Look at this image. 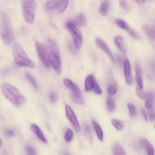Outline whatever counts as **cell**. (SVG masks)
<instances>
[{"label": "cell", "mask_w": 155, "mask_h": 155, "mask_svg": "<svg viewBox=\"0 0 155 155\" xmlns=\"http://www.w3.org/2000/svg\"><path fill=\"white\" fill-rule=\"evenodd\" d=\"M25 149L28 154L30 155L36 154V150L32 146L28 145L26 146Z\"/></svg>", "instance_id": "32"}, {"label": "cell", "mask_w": 155, "mask_h": 155, "mask_svg": "<svg viewBox=\"0 0 155 155\" xmlns=\"http://www.w3.org/2000/svg\"><path fill=\"white\" fill-rule=\"evenodd\" d=\"M25 75L26 78L32 84L33 86L36 89H37L38 87L37 83L32 75L28 72H26L25 73Z\"/></svg>", "instance_id": "26"}, {"label": "cell", "mask_w": 155, "mask_h": 155, "mask_svg": "<svg viewBox=\"0 0 155 155\" xmlns=\"http://www.w3.org/2000/svg\"><path fill=\"white\" fill-rule=\"evenodd\" d=\"M84 129L85 131L87 134H88L90 132V128L89 125L87 124H84Z\"/></svg>", "instance_id": "41"}, {"label": "cell", "mask_w": 155, "mask_h": 155, "mask_svg": "<svg viewBox=\"0 0 155 155\" xmlns=\"http://www.w3.org/2000/svg\"><path fill=\"white\" fill-rule=\"evenodd\" d=\"M70 97L74 102L77 104H81L83 103V99L80 90L77 91H71L70 94Z\"/></svg>", "instance_id": "15"}, {"label": "cell", "mask_w": 155, "mask_h": 155, "mask_svg": "<svg viewBox=\"0 0 155 155\" xmlns=\"http://www.w3.org/2000/svg\"><path fill=\"white\" fill-rule=\"evenodd\" d=\"M116 91V87L114 85H110L108 87V92L110 95H113L114 94Z\"/></svg>", "instance_id": "38"}, {"label": "cell", "mask_w": 155, "mask_h": 155, "mask_svg": "<svg viewBox=\"0 0 155 155\" xmlns=\"http://www.w3.org/2000/svg\"><path fill=\"white\" fill-rule=\"evenodd\" d=\"M66 116L73 125L74 128L77 131L81 130V127L76 116L70 107L68 105L65 106Z\"/></svg>", "instance_id": "8"}, {"label": "cell", "mask_w": 155, "mask_h": 155, "mask_svg": "<svg viewBox=\"0 0 155 155\" xmlns=\"http://www.w3.org/2000/svg\"><path fill=\"white\" fill-rule=\"evenodd\" d=\"M137 94L139 97L142 100L145 99V94L142 91L139 87H137L136 89Z\"/></svg>", "instance_id": "33"}, {"label": "cell", "mask_w": 155, "mask_h": 155, "mask_svg": "<svg viewBox=\"0 0 155 155\" xmlns=\"http://www.w3.org/2000/svg\"><path fill=\"white\" fill-rule=\"evenodd\" d=\"M23 14L25 21L29 24L33 22L36 9L34 0H22Z\"/></svg>", "instance_id": "5"}, {"label": "cell", "mask_w": 155, "mask_h": 155, "mask_svg": "<svg viewBox=\"0 0 155 155\" xmlns=\"http://www.w3.org/2000/svg\"><path fill=\"white\" fill-rule=\"evenodd\" d=\"M93 89L97 94L101 95L102 94V91L100 86L95 81Z\"/></svg>", "instance_id": "36"}, {"label": "cell", "mask_w": 155, "mask_h": 155, "mask_svg": "<svg viewBox=\"0 0 155 155\" xmlns=\"http://www.w3.org/2000/svg\"><path fill=\"white\" fill-rule=\"evenodd\" d=\"M95 81L92 74H91L87 76L85 81L84 89L85 91H89L93 89Z\"/></svg>", "instance_id": "13"}, {"label": "cell", "mask_w": 155, "mask_h": 155, "mask_svg": "<svg viewBox=\"0 0 155 155\" xmlns=\"http://www.w3.org/2000/svg\"><path fill=\"white\" fill-rule=\"evenodd\" d=\"M151 108H148V114L150 119L152 121H154L155 120V111Z\"/></svg>", "instance_id": "35"}, {"label": "cell", "mask_w": 155, "mask_h": 155, "mask_svg": "<svg viewBox=\"0 0 155 155\" xmlns=\"http://www.w3.org/2000/svg\"><path fill=\"white\" fill-rule=\"evenodd\" d=\"M60 3L58 0H49L46 3L45 7L48 10H52L57 8L58 9Z\"/></svg>", "instance_id": "17"}, {"label": "cell", "mask_w": 155, "mask_h": 155, "mask_svg": "<svg viewBox=\"0 0 155 155\" xmlns=\"http://www.w3.org/2000/svg\"><path fill=\"white\" fill-rule=\"evenodd\" d=\"M124 72L125 77L127 83L130 84L133 80L130 73V66L128 60L126 58L124 62Z\"/></svg>", "instance_id": "11"}, {"label": "cell", "mask_w": 155, "mask_h": 155, "mask_svg": "<svg viewBox=\"0 0 155 155\" xmlns=\"http://www.w3.org/2000/svg\"><path fill=\"white\" fill-rule=\"evenodd\" d=\"M95 42L97 46L104 51L112 61L114 62V59L113 55L108 47L101 39L97 38L95 40Z\"/></svg>", "instance_id": "9"}, {"label": "cell", "mask_w": 155, "mask_h": 155, "mask_svg": "<svg viewBox=\"0 0 155 155\" xmlns=\"http://www.w3.org/2000/svg\"><path fill=\"white\" fill-rule=\"evenodd\" d=\"M154 127H155V125H154Z\"/></svg>", "instance_id": "43"}, {"label": "cell", "mask_w": 155, "mask_h": 155, "mask_svg": "<svg viewBox=\"0 0 155 155\" xmlns=\"http://www.w3.org/2000/svg\"><path fill=\"white\" fill-rule=\"evenodd\" d=\"M49 98L50 101L53 103L56 102L58 100V96L54 92H52L50 93Z\"/></svg>", "instance_id": "34"}, {"label": "cell", "mask_w": 155, "mask_h": 155, "mask_svg": "<svg viewBox=\"0 0 155 155\" xmlns=\"http://www.w3.org/2000/svg\"><path fill=\"white\" fill-rule=\"evenodd\" d=\"M116 23L119 27L124 29L125 30L128 27L126 22L122 19H117Z\"/></svg>", "instance_id": "31"}, {"label": "cell", "mask_w": 155, "mask_h": 155, "mask_svg": "<svg viewBox=\"0 0 155 155\" xmlns=\"http://www.w3.org/2000/svg\"><path fill=\"white\" fill-rule=\"evenodd\" d=\"M5 134L7 137H12L14 135V131L10 129L6 130L5 132Z\"/></svg>", "instance_id": "39"}, {"label": "cell", "mask_w": 155, "mask_h": 155, "mask_svg": "<svg viewBox=\"0 0 155 155\" xmlns=\"http://www.w3.org/2000/svg\"><path fill=\"white\" fill-rule=\"evenodd\" d=\"M30 128L32 131L43 142L47 143V141L40 127L34 124H31Z\"/></svg>", "instance_id": "12"}, {"label": "cell", "mask_w": 155, "mask_h": 155, "mask_svg": "<svg viewBox=\"0 0 155 155\" xmlns=\"http://www.w3.org/2000/svg\"><path fill=\"white\" fill-rule=\"evenodd\" d=\"M144 31L147 35L152 39H155V29L150 26L145 25L144 26Z\"/></svg>", "instance_id": "21"}, {"label": "cell", "mask_w": 155, "mask_h": 155, "mask_svg": "<svg viewBox=\"0 0 155 155\" xmlns=\"http://www.w3.org/2000/svg\"><path fill=\"white\" fill-rule=\"evenodd\" d=\"M92 122L98 138L100 140L102 141L103 139V133L101 127L94 120H93Z\"/></svg>", "instance_id": "18"}, {"label": "cell", "mask_w": 155, "mask_h": 155, "mask_svg": "<svg viewBox=\"0 0 155 155\" xmlns=\"http://www.w3.org/2000/svg\"><path fill=\"white\" fill-rule=\"evenodd\" d=\"M13 53L14 62L18 66L32 68L35 67L34 63L17 42L14 43L13 47Z\"/></svg>", "instance_id": "2"}, {"label": "cell", "mask_w": 155, "mask_h": 155, "mask_svg": "<svg viewBox=\"0 0 155 155\" xmlns=\"http://www.w3.org/2000/svg\"><path fill=\"white\" fill-rule=\"evenodd\" d=\"M115 104L113 98L110 96H108L106 101V107L108 111L110 112H113L115 108Z\"/></svg>", "instance_id": "20"}, {"label": "cell", "mask_w": 155, "mask_h": 155, "mask_svg": "<svg viewBox=\"0 0 155 155\" xmlns=\"http://www.w3.org/2000/svg\"><path fill=\"white\" fill-rule=\"evenodd\" d=\"M114 41L118 48L125 54L126 53V48L122 38L120 36H117L114 38Z\"/></svg>", "instance_id": "19"}, {"label": "cell", "mask_w": 155, "mask_h": 155, "mask_svg": "<svg viewBox=\"0 0 155 155\" xmlns=\"http://www.w3.org/2000/svg\"><path fill=\"white\" fill-rule=\"evenodd\" d=\"M60 4L58 9L59 12L63 13L65 10L68 5L69 0H59Z\"/></svg>", "instance_id": "27"}, {"label": "cell", "mask_w": 155, "mask_h": 155, "mask_svg": "<svg viewBox=\"0 0 155 155\" xmlns=\"http://www.w3.org/2000/svg\"><path fill=\"white\" fill-rule=\"evenodd\" d=\"M74 134L72 130L70 129H69L67 130L64 136L65 141L67 143L71 141L73 137Z\"/></svg>", "instance_id": "28"}, {"label": "cell", "mask_w": 155, "mask_h": 155, "mask_svg": "<svg viewBox=\"0 0 155 155\" xmlns=\"http://www.w3.org/2000/svg\"><path fill=\"white\" fill-rule=\"evenodd\" d=\"M109 7V5L107 1L106 0L101 4L99 12L102 15L105 16L107 13Z\"/></svg>", "instance_id": "22"}, {"label": "cell", "mask_w": 155, "mask_h": 155, "mask_svg": "<svg viewBox=\"0 0 155 155\" xmlns=\"http://www.w3.org/2000/svg\"><path fill=\"white\" fill-rule=\"evenodd\" d=\"M65 26L72 35L76 48L79 50L81 48L83 42V38L80 31L77 27L70 21L67 22Z\"/></svg>", "instance_id": "6"}, {"label": "cell", "mask_w": 155, "mask_h": 155, "mask_svg": "<svg viewBox=\"0 0 155 155\" xmlns=\"http://www.w3.org/2000/svg\"><path fill=\"white\" fill-rule=\"evenodd\" d=\"M139 141L141 146L147 154H154V152L153 147L148 140L144 138H141Z\"/></svg>", "instance_id": "10"}, {"label": "cell", "mask_w": 155, "mask_h": 155, "mask_svg": "<svg viewBox=\"0 0 155 155\" xmlns=\"http://www.w3.org/2000/svg\"><path fill=\"white\" fill-rule=\"evenodd\" d=\"M36 47L38 54L41 61L47 67H50V65L47 44L37 42L36 44Z\"/></svg>", "instance_id": "7"}, {"label": "cell", "mask_w": 155, "mask_h": 155, "mask_svg": "<svg viewBox=\"0 0 155 155\" xmlns=\"http://www.w3.org/2000/svg\"><path fill=\"white\" fill-rule=\"evenodd\" d=\"M155 98L154 94L152 91H148L145 94V107L147 108H151L154 102Z\"/></svg>", "instance_id": "16"}, {"label": "cell", "mask_w": 155, "mask_h": 155, "mask_svg": "<svg viewBox=\"0 0 155 155\" xmlns=\"http://www.w3.org/2000/svg\"><path fill=\"white\" fill-rule=\"evenodd\" d=\"M112 152L114 155H125V152L121 146L118 144H115L113 146Z\"/></svg>", "instance_id": "23"}, {"label": "cell", "mask_w": 155, "mask_h": 155, "mask_svg": "<svg viewBox=\"0 0 155 155\" xmlns=\"http://www.w3.org/2000/svg\"><path fill=\"white\" fill-rule=\"evenodd\" d=\"M2 140L1 139L0 140V147H1L2 145Z\"/></svg>", "instance_id": "42"}, {"label": "cell", "mask_w": 155, "mask_h": 155, "mask_svg": "<svg viewBox=\"0 0 155 155\" xmlns=\"http://www.w3.org/2000/svg\"><path fill=\"white\" fill-rule=\"evenodd\" d=\"M141 112L145 120L147 121V116L144 109L143 107H142L141 109Z\"/></svg>", "instance_id": "40"}, {"label": "cell", "mask_w": 155, "mask_h": 155, "mask_svg": "<svg viewBox=\"0 0 155 155\" xmlns=\"http://www.w3.org/2000/svg\"><path fill=\"white\" fill-rule=\"evenodd\" d=\"M127 107L130 116L132 117L135 116L137 114V110L134 105L130 103H129L127 104Z\"/></svg>", "instance_id": "29"}, {"label": "cell", "mask_w": 155, "mask_h": 155, "mask_svg": "<svg viewBox=\"0 0 155 155\" xmlns=\"http://www.w3.org/2000/svg\"><path fill=\"white\" fill-rule=\"evenodd\" d=\"M1 89L4 97L16 106H19L24 102L25 98L14 86L6 83L1 85Z\"/></svg>", "instance_id": "1"}, {"label": "cell", "mask_w": 155, "mask_h": 155, "mask_svg": "<svg viewBox=\"0 0 155 155\" xmlns=\"http://www.w3.org/2000/svg\"><path fill=\"white\" fill-rule=\"evenodd\" d=\"M70 21L77 27H82L86 25V19L84 15L81 14Z\"/></svg>", "instance_id": "14"}, {"label": "cell", "mask_w": 155, "mask_h": 155, "mask_svg": "<svg viewBox=\"0 0 155 155\" xmlns=\"http://www.w3.org/2000/svg\"><path fill=\"white\" fill-rule=\"evenodd\" d=\"M1 34L2 40L6 44L12 43L14 37L13 28L8 15L3 11L1 13Z\"/></svg>", "instance_id": "3"}, {"label": "cell", "mask_w": 155, "mask_h": 155, "mask_svg": "<svg viewBox=\"0 0 155 155\" xmlns=\"http://www.w3.org/2000/svg\"><path fill=\"white\" fill-rule=\"evenodd\" d=\"M111 122L113 126L117 130H121L124 128V124L120 120L112 118L111 120Z\"/></svg>", "instance_id": "25"}, {"label": "cell", "mask_w": 155, "mask_h": 155, "mask_svg": "<svg viewBox=\"0 0 155 155\" xmlns=\"http://www.w3.org/2000/svg\"><path fill=\"white\" fill-rule=\"evenodd\" d=\"M142 73H136L135 78L139 87L141 89L143 88V82L142 78Z\"/></svg>", "instance_id": "30"}, {"label": "cell", "mask_w": 155, "mask_h": 155, "mask_svg": "<svg viewBox=\"0 0 155 155\" xmlns=\"http://www.w3.org/2000/svg\"><path fill=\"white\" fill-rule=\"evenodd\" d=\"M120 7L123 9L125 10L129 9V6L126 0H120Z\"/></svg>", "instance_id": "37"}, {"label": "cell", "mask_w": 155, "mask_h": 155, "mask_svg": "<svg viewBox=\"0 0 155 155\" xmlns=\"http://www.w3.org/2000/svg\"><path fill=\"white\" fill-rule=\"evenodd\" d=\"M63 82L66 86L71 91H74L79 88L70 79L68 78H64Z\"/></svg>", "instance_id": "24"}, {"label": "cell", "mask_w": 155, "mask_h": 155, "mask_svg": "<svg viewBox=\"0 0 155 155\" xmlns=\"http://www.w3.org/2000/svg\"><path fill=\"white\" fill-rule=\"evenodd\" d=\"M47 44L50 66L58 73H59L61 70V62L58 45L56 42L51 39H48Z\"/></svg>", "instance_id": "4"}]
</instances>
